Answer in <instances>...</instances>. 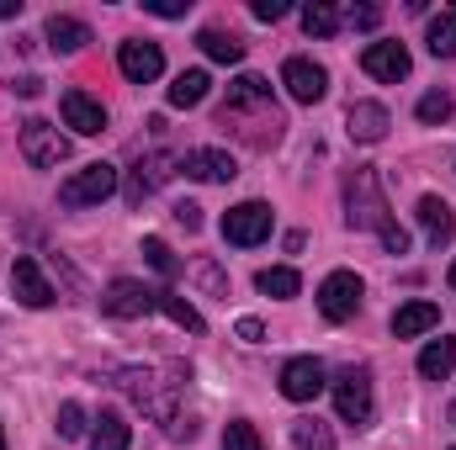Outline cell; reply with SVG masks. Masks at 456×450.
I'll list each match as a JSON object with an SVG mask.
<instances>
[{"label": "cell", "mask_w": 456, "mask_h": 450, "mask_svg": "<svg viewBox=\"0 0 456 450\" xmlns=\"http://www.w3.org/2000/svg\"><path fill=\"white\" fill-rule=\"evenodd\" d=\"M350 21H355L361 32H371V27L382 21V11H377V5H350Z\"/></svg>", "instance_id": "cell-35"}, {"label": "cell", "mask_w": 456, "mask_h": 450, "mask_svg": "<svg viewBox=\"0 0 456 450\" xmlns=\"http://www.w3.org/2000/svg\"><path fill=\"white\" fill-rule=\"evenodd\" d=\"M249 107H271V80H260V75H239L233 85H228V117H239V112H249Z\"/></svg>", "instance_id": "cell-17"}, {"label": "cell", "mask_w": 456, "mask_h": 450, "mask_svg": "<svg viewBox=\"0 0 456 450\" xmlns=\"http://www.w3.org/2000/svg\"><path fill=\"white\" fill-rule=\"evenodd\" d=\"M249 11H255V21H281V16H287V5H281V0H255Z\"/></svg>", "instance_id": "cell-34"}, {"label": "cell", "mask_w": 456, "mask_h": 450, "mask_svg": "<svg viewBox=\"0 0 456 450\" xmlns=\"http://www.w3.org/2000/svg\"><path fill=\"white\" fill-rule=\"evenodd\" d=\"M0 450H5V430H0Z\"/></svg>", "instance_id": "cell-43"}, {"label": "cell", "mask_w": 456, "mask_h": 450, "mask_svg": "<svg viewBox=\"0 0 456 450\" xmlns=\"http://www.w3.org/2000/svg\"><path fill=\"white\" fill-rule=\"evenodd\" d=\"M11 292H16V302H27V308H53V286H48V276L37 270V260H16V265H11Z\"/></svg>", "instance_id": "cell-15"}, {"label": "cell", "mask_w": 456, "mask_h": 450, "mask_svg": "<svg viewBox=\"0 0 456 450\" xmlns=\"http://www.w3.org/2000/svg\"><path fill=\"white\" fill-rule=\"evenodd\" d=\"M345 223L350 228H377V233L393 223V218H387V197H382V186H377L371 170H355V175L345 181Z\"/></svg>", "instance_id": "cell-1"}, {"label": "cell", "mask_w": 456, "mask_h": 450, "mask_svg": "<svg viewBox=\"0 0 456 450\" xmlns=\"http://www.w3.org/2000/svg\"><path fill=\"white\" fill-rule=\"evenodd\" d=\"M436 324H441V308L436 302H403L393 313V334L398 339H419V334H430Z\"/></svg>", "instance_id": "cell-18"}, {"label": "cell", "mask_w": 456, "mask_h": 450, "mask_svg": "<svg viewBox=\"0 0 456 450\" xmlns=\"http://www.w3.org/2000/svg\"><path fill=\"white\" fill-rule=\"evenodd\" d=\"M208 91H213V80H208V69H181L175 75V85H170V107H202L208 101Z\"/></svg>", "instance_id": "cell-21"}, {"label": "cell", "mask_w": 456, "mask_h": 450, "mask_svg": "<svg viewBox=\"0 0 456 450\" xmlns=\"http://www.w3.org/2000/svg\"><path fill=\"white\" fill-rule=\"evenodd\" d=\"M281 85H287L292 101L314 107V101H324L330 75H324V64H314V59H287V64H281Z\"/></svg>", "instance_id": "cell-8"}, {"label": "cell", "mask_w": 456, "mask_h": 450, "mask_svg": "<svg viewBox=\"0 0 456 450\" xmlns=\"http://www.w3.org/2000/svg\"><path fill=\"white\" fill-rule=\"evenodd\" d=\"M197 281H202V286H213V292H224V276H218L213 265H197Z\"/></svg>", "instance_id": "cell-40"}, {"label": "cell", "mask_w": 456, "mask_h": 450, "mask_svg": "<svg viewBox=\"0 0 456 450\" xmlns=\"http://www.w3.org/2000/svg\"><path fill=\"white\" fill-rule=\"evenodd\" d=\"M154 313H165L175 329H186V334H202L208 324H202V313L186 302V297H175V292H154Z\"/></svg>", "instance_id": "cell-22"}, {"label": "cell", "mask_w": 456, "mask_h": 450, "mask_svg": "<svg viewBox=\"0 0 456 450\" xmlns=\"http://www.w3.org/2000/svg\"><path fill=\"white\" fill-rule=\"evenodd\" d=\"M425 43H430V53H436V59H456V5H452V11H441V16L430 21Z\"/></svg>", "instance_id": "cell-24"}, {"label": "cell", "mask_w": 456, "mask_h": 450, "mask_svg": "<svg viewBox=\"0 0 456 450\" xmlns=\"http://www.w3.org/2000/svg\"><path fill=\"white\" fill-rule=\"evenodd\" d=\"M43 37H48V48L53 53H80L86 43H91V27L80 21V16H48V27H43Z\"/></svg>", "instance_id": "cell-16"}, {"label": "cell", "mask_w": 456, "mask_h": 450, "mask_svg": "<svg viewBox=\"0 0 456 450\" xmlns=\"http://www.w3.org/2000/svg\"><path fill=\"white\" fill-rule=\"evenodd\" d=\"M456 371V339H430V344H425V350H419V376H425V382H446V376H452Z\"/></svg>", "instance_id": "cell-20"}, {"label": "cell", "mask_w": 456, "mask_h": 450, "mask_svg": "<svg viewBox=\"0 0 456 450\" xmlns=\"http://www.w3.org/2000/svg\"><path fill=\"white\" fill-rule=\"evenodd\" d=\"M335 414H340L345 424H371V376L361 371V366H350L335 376Z\"/></svg>", "instance_id": "cell-4"}, {"label": "cell", "mask_w": 456, "mask_h": 450, "mask_svg": "<svg viewBox=\"0 0 456 450\" xmlns=\"http://www.w3.org/2000/svg\"><path fill=\"white\" fill-rule=\"evenodd\" d=\"M361 69H366L371 80H382V85H398V80H409L414 59H409V48H403V43H366Z\"/></svg>", "instance_id": "cell-7"}, {"label": "cell", "mask_w": 456, "mask_h": 450, "mask_svg": "<svg viewBox=\"0 0 456 450\" xmlns=\"http://www.w3.org/2000/svg\"><path fill=\"white\" fill-rule=\"evenodd\" d=\"M414 112H419V122H430V127H441V122H452L456 101H452V96H446V91H425Z\"/></svg>", "instance_id": "cell-29"}, {"label": "cell", "mask_w": 456, "mask_h": 450, "mask_svg": "<svg viewBox=\"0 0 456 450\" xmlns=\"http://www.w3.org/2000/svg\"><path fill=\"white\" fill-rule=\"evenodd\" d=\"M112 191H117V165H86L59 186V202L64 207H102Z\"/></svg>", "instance_id": "cell-3"}, {"label": "cell", "mask_w": 456, "mask_h": 450, "mask_svg": "<svg viewBox=\"0 0 456 450\" xmlns=\"http://www.w3.org/2000/svg\"><path fill=\"white\" fill-rule=\"evenodd\" d=\"M175 223H181V228H202V207L181 202V207H175Z\"/></svg>", "instance_id": "cell-39"}, {"label": "cell", "mask_w": 456, "mask_h": 450, "mask_svg": "<svg viewBox=\"0 0 456 450\" xmlns=\"http://www.w3.org/2000/svg\"><path fill=\"white\" fill-rule=\"evenodd\" d=\"M452 450H456V446H452Z\"/></svg>", "instance_id": "cell-44"}, {"label": "cell", "mask_w": 456, "mask_h": 450, "mask_svg": "<svg viewBox=\"0 0 456 450\" xmlns=\"http://www.w3.org/2000/svg\"><path fill=\"white\" fill-rule=\"evenodd\" d=\"M21 11V0H0V16H16Z\"/></svg>", "instance_id": "cell-41"}, {"label": "cell", "mask_w": 456, "mask_h": 450, "mask_svg": "<svg viewBox=\"0 0 456 450\" xmlns=\"http://www.w3.org/2000/svg\"><path fill=\"white\" fill-rule=\"evenodd\" d=\"M21 154H27L32 170H59V165L69 159V138H64L53 122L27 117V122H21Z\"/></svg>", "instance_id": "cell-2"}, {"label": "cell", "mask_w": 456, "mask_h": 450, "mask_svg": "<svg viewBox=\"0 0 456 450\" xmlns=\"http://www.w3.org/2000/svg\"><path fill=\"white\" fill-rule=\"evenodd\" d=\"M319 392H324V360L297 355V360L281 366V398H292V403H314Z\"/></svg>", "instance_id": "cell-11"}, {"label": "cell", "mask_w": 456, "mask_h": 450, "mask_svg": "<svg viewBox=\"0 0 456 450\" xmlns=\"http://www.w3.org/2000/svg\"><path fill=\"white\" fill-rule=\"evenodd\" d=\"M255 286H260L265 297H297V286H303V281H297V270H292V265H271V270H260V276H255Z\"/></svg>", "instance_id": "cell-26"}, {"label": "cell", "mask_w": 456, "mask_h": 450, "mask_svg": "<svg viewBox=\"0 0 456 450\" xmlns=\"http://www.w3.org/2000/svg\"><path fill=\"white\" fill-rule=\"evenodd\" d=\"M143 11H154V16H186L181 0H143Z\"/></svg>", "instance_id": "cell-38"}, {"label": "cell", "mask_w": 456, "mask_h": 450, "mask_svg": "<svg viewBox=\"0 0 456 450\" xmlns=\"http://www.w3.org/2000/svg\"><path fill=\"white\" fill-rule=\"evenodd\" d=\"M102 313H107V318H143V313H154V292H149L143 281L117 276L112 286L102 292Z\"/></svg>", "instance_id": "cell-9"}, {"label": "cell", "mask_w": 456, "mask_h": 450, "mask_svg": "<svg viewBox=\"0 0 456 450\" xmlns=\"http://www.w3.org/2000/svg\"><path fill=\"white\" fill-rule=\"evenodd\" d=\"M127 440H133L127 419H122L117 408H102V419H96V430H91V450H127Z\"/></svg>", "instance_id": "cell-23"}, {"label": "cell", "mask_w": 456, "mask_h": 450, "mask_svg": "<svg viewBox=\"0 0 456 450\" xmlns=\"http://www.w3.org/2000/svg\"><path fill=\"white\" fill-rule=\"evenodd\" d=\"M355 308H361V276L355 270H330L324 286H319V313L330 324H345V318H355Z\"/></svg>", "instance_id": "cell-6"}, {"label": "cell", "mask_w": 456, "mask_h": 450, "mask_svg": "<svg viewBox=\"0 0 456 450\" xmlns=\"http://www.w3.org/2000/svg\"><path fill=\"white\" fill-rule=\"evenodd\" d=\"M143 260H149L165 281H175V276H181V260L170 254V244H165V238H143Z\"/></svg>", "instance_id": "cell-30"}, {"label": "cell", "mask_w": 456, "mask_h": 450, "mask_svg": "<svg viewBox=\"0 0 456 450\" xmlns=\"http://www.w3.org/2000/svg\"><path fill=\"white\" fill-rule=\"evenodd\" d=\"M181 170H186L191 181H213V186H224V181L239 175V165H233L228 149H186V154H181Z\"/></svg>", "instance_id": "cell-13"}, {"label": "cell", "mask_w": 456, "mask_h": 450, "mask_svg": "<svg viewBox=\"0 0 456 450\" xmlns=\"http://www.w3.org/2000/svg\"><path fill=\"white\" fill-rule=\"evenodd\" d=\"M419 228H425V238L441 249V244H452V233H456V213L441 197H419Z\"/></svg>", "instance_id": "cell-19"}, {"label": "cell", "mask_w": 456, "mask_h": 450, "mask_svg": "<svg viewBox=\"0 0 456 450\" xmlns=\"http://www.w3.org/2000/svg\"><path fill=\"white\" fill-rule=\"evenodd\" d=\"M117 69H122L133 85H149V80H159V75H165V53H159V43L133 37V43H122V48H117Z\"/></svg>", "instance_id": "cell-10"}, {"label": "cell", "mask_w": 456, "mask_h": 450, "mask_svg": "<svg viewBox=\"0 0 456 450\" xmlns=\"http://www.w3.org/2000/svg\"><path fill=\"white\" fill-rule=\"evenodd\" d=\"M197 43H202V53L218 59V64H239V59H244V43H239L233 32H218V27H208Z\"/></svg>", "instance_id": "cell-25"}, {"label": "cell", "mask_w": 456, "mask_h": 450, "mask_svg": "<svg viewBox=\"0 0 456 450\" xmlns=\"http://www.w3.org/2000/svg\"><path fill=\"white\" fill-rule=\"evenodd\" d=\"M59 435H64V440H80V435H86V408H80V403H64V408H59Z\"/></svg>", "instance_id": "cell-32"}, {"label": "cell", "mask_w": 456, "mask_h": 450, "mask_svg": "<svg viewBox=\"0 0 456 450\" xmlns=\"http://www.w3.org/2000/svg\"><path fill=\"white\" fill-rule=\"evenodd\" d=\"M446 281H452V292H456V260H452V270H446Z\"/></svg>", "instance_id": "cell-42"}, {"label": "cell", "mask_w": 456, "mask_h": 450, "mask_svg": "<svg viewBox=\"0 0 456 450\" xmlns=\"http://www.w3.org/2000/svg\"><path fill=\"white\" fill-rule=\"evenodd\" d=\"M224 450H265L260 446V435H255V424H244V419H233L224 430Z\"/></svg>", "instance_id": "cell-31"}, {"label": "cell", "mask_w": 456, "mask_h": 450, "mask_svg": "<svg viewBox=\"0 0 456 450\" xmlns=\"http://www.w3.org/2000/svg\"><path fill=\"white\" fill-rule=\"evenodd\" d=\"M59 112H64V127H75L80 138L107 133V107H102L96 96H86V91H64V96H59Z\"/></svg>", "instance_id": "cell-12"}, {"label": "cell", "mask_w": 456, "mask_h": 450, "mask_svg": "<svg viewBox=\"0 0 456 450\" xmlns=\"http://www.w3.org/2000/svg\"><path fill=\"white\" fill-rule=\"evenodd\" d=\"M303 32L308 37H335L340 32V11L335 5H308L303 11Z\"/></svg>", "instance_id": "cell-27"}, {"label": "cell", "mask_w": 456, "mask_h": 450, "mask_svg": "<svg viewBox=\"0 0 456 450\" xmlns=\"http://www.w3.org/2000/svg\"><path fill=\"white\" fill-rule=\"evenodd\" d=\"M224 238L239 244V249L265 244V238H271V207H265V202H239V207H228L224 213Z\"/></svg>", "instance_id": "cell-5"}, {"label": "cell", "mask_w": 456, "mask_h": 450, "mask_svg": "<svg viewBox=\"0 0 456 450\" xmlns=\"http://www.w3.org/2000/svg\"><path fill=\"white\" fill-rule=\"evenodd\" d=\"M11 96H27L32 101V96H43V80L37 75H21V80H11Z\"/></svg>", "instance_id": "cell-36"}, {"label": "cell", "mask_w": 456, "mask_h": 450, "mask_svg": "<svg viewBox=\"0 0 456 450\" xmlns=\"http://www.w3.org/2000/svg\"><path fill=\"white\" fill-rule=\"evenodd\" d=\"M292 446L297 450H335V435L319 419H303V424H292Z\"/></svg>", "instance_id": "cell-28"}, {"label": "cell", "mask_w": 456, "mask_h": 450, "mask_svg": "<svg viewBox=\"0 0 456 450\" xmlns=\"http://www.w3.org/2000/svg\"><path fill=\"white\" fill-rule=\"evenodd\" d=\"M377 238H382V249H387V254H409V233H403L398 223H387Z\"/></svg>", "instance_id": "cell-33"}, {"label": "cell", "mask_w": 456, "mask_h": 450, "mask_svg": "<svg viewBox=\"0 0 456 450\" xmlns=\"http://www.w3.org/2000/svg\"><path fill=\"white\" fill-rule=\"evenodd\" d=\"M387 127H393V117H387L382 101H355V107L345 112V133H350L355 143H382Z\"/></svg>", "instance_id": "cell-14"}, {"label": "cell", "mask_w": 456, "mask_h": 450, "mask_svg": "<svg viewBox=\"0 0 456 450\" xmlns=\"http://www.w3.org/2000/svg\"><path fill=\"white\" fill-rule=\"evenodd\" d=\"M233 334L249 339V344H260V339H265V329H260V318H239V324H233Z\"/></svg>", "instance_id": "cell-37"}]
</instances>
